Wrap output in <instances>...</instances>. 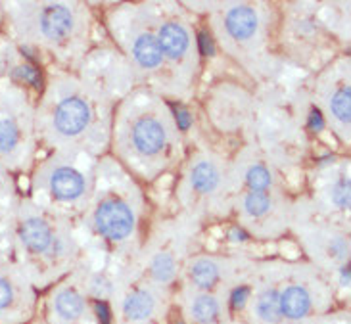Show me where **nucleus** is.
I'll use <instances>...</instances> for the list:
<instances>
[{
	"instance_id": "1",
	"label": "nucleus",
	"mask_w": 351,
	"mask_h": 324,
	"mask_svg": "<svg viewBox=\"0 0 351 324\" xmlns=\"http://www.w3.org/2000/svg\"><path fill=\"white\" fill-rule=\"evenodd\" d=\"M98 232L110 240H123L131 234L134 225V217L131 210L123 201L108 200L104 201L95 215Z\"/></svg>"
},
{
	"instance_id": "2",
	"label": "nucleus",
	"mask_w": 351,
	"mask_h": 324,
	"mask_svg": "<svg viewBox=\"0 0 351 324\" xmlns=\"http://www.w3.org/2000/svg\"><path fill=\"white\" fill-rule=\"evenodd\" d=\"M88 119H90V110L81 98H66L64 102H60L54 114V125H56L58 133L67 134V136L81 133L88 125Z\"/></svg>"
},
{
	"instance_id": "3",
	"label": "nucleus",
	"mask_w": 351,
	"mask_h": 324,
	"mask_svg": "<svg viewBox=\"0 0 351 324\" xmlns=\"http://www.w3.org/2000/svg\"><path fill=\"white\" fill-rule=\"evenodd\" d=\"M278 303L282 321H304L313 309V297L302 284H292L278 290Z\"/></svg>"
},
{
	"instance_id": "4",
	"label": "nucleus",
	"mask_w": 351,
	"mask_h": 324,
	"mask_svg": "<svg viewBox=\"0 0 351 324\" xmlns=\"http://www.w3.org/2000/svg\"><path fill=\"white\" fill-rule=\"evenodd\" d=\"M71 29H73V16L66 6L54 4V6H47L43 10L40 31L45 33V37H48L50 40H60V38H66Z\"/></svg>"
},
{
	"instance_id": "5",
	"label": "nucleus",
	"mask_w": 351,
	"mask_h": 324,
	"mask_svg": "<svg viewBox=\"0 0 351 324\" xmlns=\"http://www.w3.org/2000/svg\"><path fill=\"white\" fill-rule=\"evenodd\" d=\"M133 142L138 152L148 153V155L160 152L163 148V142H165L163 127L152 117H144L134 125Z\"/></svg>"
},
{
	"instance_id": "6",
	"label": "nucleus",
	"mask_w": 351,
	"mask_h": 324,
	"mask_svg": "<svg viewBox=\"0 0 351 324\" xmlns=\"http://www.w3.org/2000/svg\"><path fill=\"white\" fill-rule=\"evenodd\" d=\"M50 190H52V194L56 196L58 200H77L85 192V179L75 169L62 167V169L52 173V177H50Z\"/></svg>"
},
{
	"instance_id": "7",
	"label": "nucleus",
	"mask_w": 351,
	"mask_h": 324,
	"mask_svg": "<svg viewBox=\"0 0 351 324\" xmlns=\"http://www.w3.org/2000/svg\"><path fill=\"white\" fill-rule=\"evenodd\" d=\"M21 240L23 244L27 246L31 251L35 253H43V251H48L50 246H52V234H50V229L45 221L40 219H27L23 225H21Z\"/></svg>"
},
{
	"instance_id": "8",
	"label": "nucleus",
	"mask_w": 351,
	"mask_h": 324,
	"mask_svg": "<svg viewBox=\"0 0 351 324\" xmlns=\"http://www.w3.org/2000/svg\"><path fill=\"white\" fill-rule=\"evenodd\" d=\"M227 29L228 33L238 40L250 38L257 29L256 12L247 6H237L227 14Z\"/></svg>"
},
{
	"instance_id": "9",
	"label": "nucleus",
	"mask_w": 351,
	"mask_h": 324,
	"mask_svg": "<svg viewBox=\"0 0 351 324\" xmlns=\"http://www.w3.org/2000/svg\"><path fill=\"white\" fill-rule=\"evenodd\" d=\"M54 311L62 321L67 323H75L81 316L85 315V299L81 294H77L75 290L67 288L62 290L54 299Z\"/></svg>"
},
{
	"instance_id": "10",
	"label": "nucleus",
	"mask_w": 351,
	"mask_h": 324,
	"mask_svg": "<svg viewBox=\"0 0 351 324\" xmlns=\"http://www.w3.org/2000/svg\"><path fill=\"white\" fill-rule=\"evenodd\" d=\"M162 50L171 58H180L189 48V35L179 23H165L158 38Z\"/></svg>"
},
{
	"instance_id": "11",
	"label": "nucleus",
	"mask_w": 351,
	"mask_h": 324,
	"mask_svg": "<svg viewBox=\"0 0 351 324\" xmlns=\"http://www.w3.org/2000/svg\"><path fill=\"white\" fill-rule=\"evenodd\" d=\"M154 307H156V299L152 294L148 290H136L123 301V313L129 321L138 323L152 316Z\"/></svg>"
},
{
	"instance_id": "12",
	"label": "nucleus",
	"mask_w": 351,
	"mask_h": 324,
	"mask_svg": "<svg viewBox=\"0 0 351 324\" xmlns=\"http://www.w3.org/2000/svg\"><path fill=\"white\" fill-rule=\"evenodd\" d=\"M133 54L134 60L146 69H154L162 64V47H160L158 38L152 37L150 33L141 35L134 40Z\"/></svg>"
},
{
	"instance_id": "13",
	"label": "nucleus",
	"mask_w": 351,
	"mask_h": 324,
	"mask_svg": "<svg viewBox=\"0 0 351 324\" xmlns=\"http://www.w3.org/2000/svg\"><path fill=\"white\" fill-rule=\"evenodd\" d=\"M256 316L265 324H280L282 315H280V303H278V290L276 288H267L256 299Z\"/></svg>"
},
{
	"instance_id": "14",
	"label": "nucleus",
	"mask_w": 351,
	"mask_h": 324,
	"mask_svg": "<svg viewBox=\"0 0 351 324\" xmlns=\"http://www.w3.org/2000/svg\"><path fill=\"white\" fill-rule=\"evenodd\" d=\"M190 315L198 324L215 323L221 315V306H219L217 297L208 296V294L196 296L190 303Z\"/></svg>"
},
{
	"instance_id": "15",
	"label": "nucleus",
	"mask_w": 351,
	"mask_h": 324,
	"mask_svg": "<svg viewBox=\"0 0 351 324\" xmlns=\"http://www.w3.org/2000/svg\"><path fill=\"white\" fill-rule=\"evenodd\" d=\"M221 271L219 265L211 259H198L192 269H190V278L194 282V286H198L199 290H209L219 282Z\"/></svg>"
},
{
	"instance_id": "16",
	"label": "nucleus",
	"mask_w": 351,
	"mask_h": 324,
	"mask_svg": "<svg viewBox=\"0 0 351 324\" xmlns=\"http://www.w3.org/2000/svg\"><path fill=\"white\" fill-rule=\"evenodd\" d=\"M219 182V173L211 163L202 162L194 167L192 171V184L198 188L199 192H211Z\"/></svg>"
},
{
	"instance_id": "17",
	"label": "nucleus",
	"mask_w": 351,
	"mask_h": 324,
	"mask_svg": "<svg viewBox=\"0 0 351 324\" xmlns=\"http://www.w3.org/2000/svg\"><path fill=\"white\" fill-rule=\"evenodd\" d=\"M330 108H332V114L338 121H342V123L346 125L350 123V86H343V88H340V90L332 96Z\"/></svg>"
},
{
	"instance_id": "18",
	"label": "nucleus",
	"mask_w": 351,
	"mask_h": 324,
	"mask_svg": "<svg viewBox=\"0 0 351 324\" xmlns=\"http://www.w3.org/2000/svg\"><path fill=\"white\" fill-rule=\"evenodd\" d=\"M152 277L158 282H162V284L169 282L175 277V259L169 253H162V256H158V258L154 259Z\"/></svg>"
},
{
	"instance_id": "19",
	"label": "nucleus",
	"mask_w": 351,
	"mask_h": 324,
	"mask_svg": "<svg viewBox=\"0 0 351 324\" xmlns=\"http://www.w3.org/2000/svg\"><path fill=\"white\" fill-rule=\"evenodd\" d=\"M19 133L16 129V125L6 119H0V152L8 153L16 148L18 144Z\"/></svg>"
},
{
	"instance_id": "20",
	"label": "nucleus",
	"mask_w": 351,
	"mask_h": 324,
	"mask_svg": "<svg viewBox=\"0 0 351 324\" xmlns=\"http://www.w3.org/2000/svg\"><path fill=\"white\" fill-rule=\"evenodd\" d=\"M247 184L254 188V192H263L271 186V175L267 171L265 167L261 165H256L247 171Z\"/></svg>"
},
{
	"instance_id": "21",
	"label": "nucleus",
	"mask_w": 351,
	"mask_h": 324,
	"mask_svg": "<svg viewBox=\"0 0 351 324\" xmlns=\"http://www.w3.org/2000/svg\"><path fill=\"white\" fill-rule=\"evenodd\" d=\"M244 205H246V211L250 215L261 217L269 210V198H267V194H263V192H252V194H247Z\"/></svg>"
},
{
	"instance_id": "22",
	"label": "nucleus",
	"mask_w": 351,
	"mask_h": 324,
	"mask_svg": "<svg viewBox=\"0 0 351 324\" xmlns=\"http://www.w3.org/2000/svg\"><path fill=\"white\" fill-rule=\"evenodd\" d=\"M332 200L334 203H336L338 208H342V210H346V208L350 205V181H348V179H342V181L334 186Z\"/></svg>"
},
{
	"instance_id": "23",
	"label": "nucleus",
	"mask_w": 351,
	"mask_h": 324,
	"mask_svg": "<svg viewBox=\"0 0 351 324\" xmlns=\"http://www.w3.org/2000/svg\"><path fill=\"white\" fill-rule=\"evenodd\" d=\"M14 299V290L10 286L8 280L0 278V309H6Z\"/></svg>"
},
{
	"instance_id": "24",
	"label": "nucleus",
	"mask_w": 351,
	"mask_h": 324,
	"mask_svg": "<svg viewBox=\"0 0 351 324\" xmlns=\"http://www.w3.org/2000/svg\"><path fill=\"white\" fill-rule=\"evenodd\" d=\"M18 75L23 77L25 81H29L33 86H40L43 85V81H40V75H38V71L35 67L31 66H21L18 69Z\"/></svg>"
},
{
	"instance_id": "25",
	"label": "nucleus",
	"mask_w": 351,
	"mask_h": 324,
	"mask_svg": "<svg viewBox=\"0 0 351 324\" xmlns=\"http://www.w3.org/2000/svg\"><path fill=\"white\" fill-rule=\"evenodd\" d=\"M247 297H250V288H246V286L237 288V290L232 292V297H230L232 307H234V309H242V307L246 306Z\"/></svg>"
},
{
	"instance_id": "26",
	"label": "nucleus",
	"mask_w": 351,
	"mask_h": 324,
	"mask_svg": "<svg viewBox=\"0 0 351 324\" xmlns=\"http://www.w3.org/2000/svg\"><path fill=\"white\" fill-rule=\"evenodd\" d=\"M198 38H199V50H202V54H204V56H213L215 48H213L211 38H209L206 33H199Z\"/></svg>"
},
{
	"instance_id": "27",
	"label": "nucleus",
	"mask_w": 351,
	"mask_h": 324,
	"mask_svg": "<svg viewBox=\"0 0 351 324\" xmlns=\"http://www.w3.org/2000/svg\"><path fill=\"white\" fill-rule=\"evenodd\" d=\"M309 127H311L313 131H323V127H324L323 115L319 114L317 110H313V112H311V115H309Z\"/></svg>"
},
{
	"instance_id": "28",
	"label": "nucleus",
	"mask_w": 351,
	"mask_h": 324,
	"mask_svg": "<svg viewBox=\"0 0 351 324\" xmlns=\"http://www.w3.org/2000/svg\"><path fill=\"white\" fill-rule=\"evenodd\" d=\"M96 313H98V319H100V323L110 324V311H108L106 303L98 301V303H96Z\"/></svg>"
},
{
	"instance_id": "29",
	"label": "nucleus",
	"mask_w": 351,
	"mask_h": 324,
	"mask_svg": "<svg viewBox=\"0 0 351 324\" xmlns=\"http://www.w3.org/2000/svg\"><path fill=\"white\" fill-rule=\"evenodd\" d=\"M177 121H179L180 129H189L190 127V114L184 110H177Z\"/></svg>"
},
{
	"instance_id": "30",
	"label": "nucleus",
	"mask_w": 351,
	"mask_h": 324,
	"mask_svg": "<svg viewBox=\"0 0 351 324\" xmlns=\"http://www.w3.org/2000/svg\"><path fill=\"white\" fill-rule=\"evenodd\" d=\"M340 284L342 286H350V267H343L342 273H340Z\"/></svg>"
},
{
	"instance_id": "31",
	"label": "nucleus",
	"mask_w": 351,
	"mask_h": 324,
	"mask_svg": "<svg viewBox=\"0 0 351 324\" xmlns=\"http://www.w3.org/2000/svg\"><path fill=\"white\" fill-rule=\"evenodd\" d=\"M230 238L240 240V242H242V240H246V234H244V232H242L240 229H237V227H234V229L230 230Z\"/></svg>"
}]
</instances>
